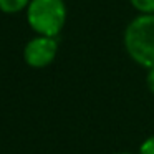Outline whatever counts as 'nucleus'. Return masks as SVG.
I'll return each mask as SVG.
<instances>
[{
    "label": "nucleus",
    "instance_id": "8",
    "mask_svg": "<svg viewBox=\"0 0 154 154\" xmlns=\"http://www.w3.org/2000/svg\"><path fill=\"white\" fill-rule=\"evenodd\" d=\"M113 154H134V152H113Z\"/></svg>",
    "mask_w": 154,
    "mask_h": 154
},
{
    "label": "nucleus",
    "instance_id": "1",
    "mask_svg": "<svg viewBox=\"0 0 154 154\" xmlns=\"http://www.w3.org/2000/svg\"><path fill=\"white\" fill-rule=\"evenodd\" d=\"M123 45L128 57L144 70L154 68V14H139L126 25Z\"/></svg>",
    "mask_w": 154,
    "mask_h": 154
},
{
    "label": "nucleus",
    "instance_id": "7",
    "mask_svg": "<svg viewBox=\"0 0 154 154\" xmlns=\"http://www.w3.org/2000/svg\"><path fill=\"white\" fill-rule=\"evenodd\" d=\"M146 85L149 88V91L154 94V68L147 70V75H146Z\"/></svg>",
    "mask_w": 154,
    "mask_h": 154
},
{
    "label": "nucleus",
    "instance_id": "6",
    "mask_svg": "<svg viewBox=\"0 0 154 154\" xmlns=\"http://www.w3.org/2000/svg\"><path fill=\"white\" fill-rule=\"evenodd\" d=\"M137 154H154V134L141 143L139 149H137Z\"/></svg>",
    "mask_w": 154,
    "mask_h": 154
},
{
    "label": "nucleus",
    "instance_id": "3",
    "mask_svg": "<svg viewBox=\"0 0 154 154\" xmlns=\"http://www.w3.org/2000/svg\"><path fill=\"white\" fill-rule=\"evenodd\" d=\"M58 53L57 37H47V35H37L30 38L23 48V60L32 68H47L51 65Z\"/></svg>",
    "mask_w": 154,
    "mask_h": 154
},
{
    "label": "nucleus",
    "instance_id": "4",
    "mask_svg": "<svg viewBox=\"0 0 154 154\" xmlns=\"http://www.w3.org/2000/svg\"><path fill=\"white\" fill-rule=\"evenodd\" d=\"M30 0H0V10L4 14H18L27 10Z\"/></svg>",
    "mask_w": 154,
    "mask_h": 154
},
{
    "label": "nucleus",
    "instance_id": "2",
    "mask_svg": "<svg viewBox=\"0 0 154 154\" xmlns=\"http://www.w3.org/2000/svg\"><path fill=\"white\" fill-rule=\"evenodd\" d=\"M65 0H30L27 7V22L37 35L58 37L66 23Z\"/></svg>",
    "mask_w": 154,
    "mask_h": 154
},
{
    "label": "nucleus",
    "instance_id": "5",
    "mask_svg": "<svg viewBox=\"0 0 154 154\" xmlns=\"http://www.w3.org/2000/svg\"><path fill=\"white\" fill-rule=\"evenodd\" d=\"M137 14H154V0H129Z\"/></svg>",
    "mask_w": 154,
    "mask_h": 154
}]
</instances>
